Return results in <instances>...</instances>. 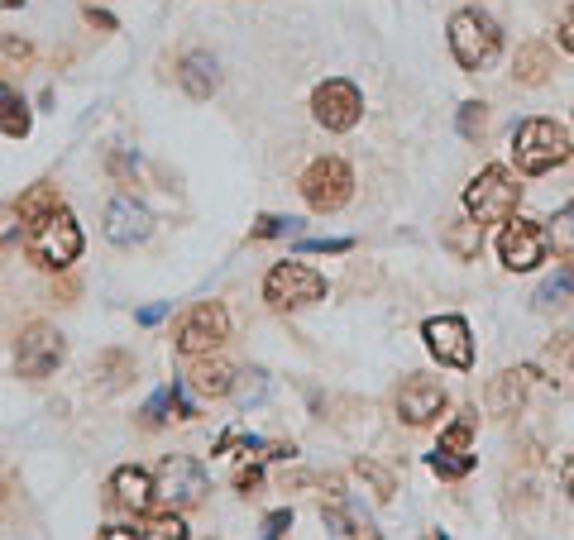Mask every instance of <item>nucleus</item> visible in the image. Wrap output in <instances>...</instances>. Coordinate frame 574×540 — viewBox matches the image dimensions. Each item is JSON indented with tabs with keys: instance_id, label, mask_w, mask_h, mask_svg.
<instances>
[{
	"instance_id": "f257e3e1",
	"label": "nucleus",
	"mask_w": 574,
	"mask_h": 540,
	"mask_svg": "<svg viewBox=\"0 0 574 540\" xmlns=\"http://www.w3.org/2000/svg\"><path fill=\"white\" fill-rule=\"evenodd\" d=\"M24 249H29V259L39 268L63 273L67 263H77V254H82V225H77V216L67 206H53L44 220L24 225Z\"/></svg>"
},
{
	"instance_id": "f03ea898",
	"label": "nucleus",
	"mask_w": 574,
	"mask_h": 540,
	"mask_svg": "<svg viewBox=\"0 0 574 540\" xmlns=\"http://www.w3.org/2000/svg\"><path fill=\"white\" fill-rule=\"evenodd\" d=\"M570 134L560 130L555 120H522L517 130H512V163H517V173L527 177H546L551 168H565L570 163Z\"/></svg>"
},
{
	"instance_id": "7ed1b4c3",
	"label": "nucleus",
	"mask_w": 574,
	"mask_h": 540,
	"mask_svg": "<svg viewBox=\"0 0 574 540\" xmlns=\"http://www.w3.org/2000/svg\"><path fill=\"white\" fill-rule=\"evenodd\" d=\"M450 53H455V63L464 72H484V67L498 63V53H503V29L493 15L484 10H460L455 20H450Z\"/></svg>"
},
{
	"instance_id": "20e7f679",
	"label": "nucleus",
	"mask_w": 574,
	"mask_h": 540,
	"mask_svg": "<svg viewBox=\"0 0 574 540\" xmlns=\"http://www.w3.org/2000/svg\"><path fill=\"white\" fill-rule=\"evenodd\" d=\"M517 201H522V187H517V177L503 163L484 168L464 187V211H469V220H479V225H498V220L517 216Z\"/></svg>"
},
{
	"instance_id": "39448f33",
	"label": "nucleus",
	"mask_w": 574,
	"mask_h": 540,
	"mask_svg": "<svg viewBox=\"0 0 574 540\" xmlns=\"http://www.w3.org/2000/svg\"><path fill=\"white\" fill-rule=\"evenodd\" d=\"M206 493H211V474H206V464H201V459H192V454H168V459L158 464L154 497L163 502V507L187 512V507L206 502Z\"/></svg>"
},
{
	"instance_id": "423d86ee",
	"label": "nucleus",
	"mask_w": 574,
	"mask_h": 540,
	"mask_svg": "<svg viewBox=\"0 0 574 540\" xmlns=\"http://www.w3.org/2000/svg\"><path fill=\"white\" fill-rule=\"evenodd\" d=\"M230 340V311L221 302H197L173 330V349L182 359H201Z\"/></svg>"
},
{
	"instance_id": "0eeeda50",
	"label": "nucleus",
	"mask_w": 574,
	"mask_h": 540,
	"mask_svg": "<svg viewBox=\"0 0 574 540\" xmlns=\"http://www.w3.org/2000/svg\"><path fill=\"white\" fill-rule=\"evenodd\" d=\"M326 297V278L307 268V263H273L264 278V302L273 311H297V306H311Z\"/></svg>"
},
{
	"instance_id": "6e6552de",
	"label": "nucleus",
	"mask_w": 574,
	"mask_h": 540,
	"mask_svg": "<svg viewBox=\"0 0 574 540\" xmlns=\"http://www.w3.org/2000/svg\"><path fill=\"white\" fill-rule=\"evenodd\" d=\"M302 196H307L311 211H321V216H335L340 206H350L354 196V173L345 158H316L307 173H302Z\"/></svg>"
},
{
	"instance_id": "1a4fd4ad",
	"label": "nucleus",
	"mask_w": 574,
	"mask_h": 540,
	"mask_svg": "<svg viewBox=\"0 0 574 540\" xmlns=\"http://www.w3.org/2000/svg\"><path fill=\"white\" fill-rule=\"evenodd\" d=\"M63 359H67L63 330H58V325L34 321L20 335V349H15V373L39 383V378H48V373H58V368H63Z\"/></svg>"
},
{
	"instance_id": "9d476101",
	"label": "nucleus",
	"mask_w": 574,
	"mask_h": 540,
	"mask_svg": "<svg viewBox=\"0 0 574 540\" xmlns=\"http://www.w3.org/2000/svg\"><path fill=\"white\" fill-rule=\"evenodd\" d=\"M311 115H316V125H326L331 134H345L359 125L364 96H359V87L345 82V77H326L321 87L311 91Z\"/></svg>"
},
{
	"instance_id": "9b49d317",
	"label": "nucleus",
	"mask_w": 574,
	"mask_h": 540,
	"mask_svg": "<svg viewBox=\"0 0 574 540\" xmlns=\"http://www.w3.org/2000/svg\"><path fill=\"white\" fill-rule=\"evenodd\" d=\"M498 259H503L508 273H531V268H541V259H546V230H541L536 220L508 216L503 235H498Z\"/></svg>"
},
{
	"instance_id": "f8f14e48",
	"label": "nucleus",
	"mask_w": 574,
	"mask_h": 540,
	"mask_svg": "<svg viewBox=\"0 0 574 540\" xmlns=\"http://www.w3.org/2000/svg\"><path fill=\"white\" fill-rule=\"evenodd\" d=\"M421 340L431 349V359H441L445 368H474V340L464 316H431L421 325Z\"/></svg>"
},
{
	"instance_id": "ddd939ff",
	"label": "nucleus",
	"mask_w": 574,
	"mask_h": 540,
	"mask_svg": "<svg viewBox=\"0 0 574 540\" xmlns=\"http://www.w3.org/2000/svg\"><path fill=\"white\" fill-rule=\"evenodd\" d=\"M149 235H154V216H149L144 201H134V196H115L111 206H106V239H111V244L134 249V244H144Z\"/></svg>"
},
{
	"instance_id": "4468645a",
	"label": "nucleus",
	"mask_w": 574,
	"mask_h": 540,
	"mask_svg": "<svg viewBox=\"0 0 574 540\" xmlns=\"http://www.w3.org/2000/svg\"><path fill=\"white\" fill-rule=\"evenodd\" d=\"M445 402H450V397H445V388L436 383V378L412 373L398 392V416L407 421V426H431V421L445 411Z\"/></svg>"
},
{
	"instance_id": "2eb2a0df",
	"label": "nucleus",
	"mask_w": 574,
	"mask_h": 540,
	"mask_svg": "<svg viewBox=\"0 0 574 540\" xmlns=\"http://www.w3.org/2000/svg\"><path fill=\"white\" fill-rule=\"evenodd\" d=\"M111 493H115L120 507H130L134 517H139V512L154 507V474L139 469V464H125V469H115L111 474Z\"/></svg>"
},
{
	"instance_id": "dca6fc26",
	"label": "nucleus",
	"mask_w": 574,
	"mask_h": 540,
	"mask_svg": "<svg viewBox=\"0 0 574 540\" xmlns=\"http://www.w3.org/2000/svg\"><path fill=\"white\" fill-rule=\"evenodd\" d=\"M527 388H531V368H508L488 383V411L493 416H517L522 402H527Z\"/></svg>"
},
{
	"instance_id": "f3484780",
	"label": "nucleus",
	"mask_w": 574,
	"mask_h": 540,
	"mask_svg": "<svg viewBox=\"0 0 574 540\" xmlns=\"http://www.w3.org/2000/svg\"><path fill=\"white\" fill-rule=\"evenodd\" d=\"M177 82L187 87V96H197V101H206L211 91L221 87V63L211 58V53H187L182 63H177Z\"/></svg>"
},
{
	"instance_id": "a211bd4d",
	"label": "nucleus",
	"mask_w": 574,
	"mask_h": 540,
	"mask_svg": "<svg viewBox=\"0 0 574 540\" xmlns=\"http://www.w3.org/2000/svg\"><path fill=\"white\" fill-rule=\"evenodd\" d=\"M230 383H235V368L225 364V359H206V354H201V364L187 373V388L197 392V397H225Z\"/></svg>"
},
{
	"instance_id": "6ab92c4d",
	"label": "nucleus",
	"mask_w": 574,
	"mask_h": 540,
	"mask_svg": "<svg viewBox=\"0 0 574 540\" xmlns=\"http://www.w3.org/2000/svg\"><path fill=\"white\" fill-rule=\"evenodd\" d=\"M0 130L10 139H29V130H34V110H29V101L15 87L0 91Z\"/></svg>"
},
{
	"instance_id": "aec40b11",
	"label": "nucleus",
	"mask_w": 574,
	"mask_h": 540,
	"mask_svg": "<svg viewBox=\"0 0 574 540\" xmlns=\"http://www.w3.org/2000/svg\"><path fill=\"white\" fill-rule=\"evenodd\" d=\"M168 411H173L177 421H192V416H197V402H187V397H182V388H163V392H154V397H149V407H144V421H149V426H158V421H168Z\"/></svg>"
},
{
	"instance_id": "412c9836",
	"label": "nucleus",
	"mask_w": 574,
	"mask_h": 540,
	"mask_svg": "<svg viewBox=\"0 0 574 540\" xmlns=\"http://www.w3.org/2000/svg\"><path fill=\"white\" fill-rule=\"evenodd\" d=\"M268 392H273V378H268L264 368H244V373H235V383H230V397H235L244 411L259 407Z\"/></svg>"
},
{
	"instance_id": "4be33fe9",
	"label": "nucleus",
	"mask_w": 574,
	"mask_h": 540,
	"mask_svg": "<svg viewBox=\"0 0 574 540\" xmlns=\"http://www.w3.org/2000/svg\"><path fill=\"white\" fill-rule=\"evenodd\" d=\"M474 464H479V459L469 450H431L426 454V469L436 478H469L474 474Z\"/></svg>"
},
{
	"instance_id": "5701e85b",
	"label": "nucleus",
	"mask_w": 574,
	"mask_h": 540,
	"mask_svg": "<svg viewBox=\"0 0 574 540\" xmlns=\"http://www.w3.org/2000/svg\"><path fill=\"white\" fill-rule=\"evenodd\" d=\"M139 536H144V540H182V536H192V531H187V526H182V517L168 507V512H158V517L139 521Z\"/></svg>"
},
{
	"instance_id": "b1692460",
	"label": "nucleus",
	"mask_w": 574,
	"mask_h": 540,
	"mask_svg": "<svg viewBox=\"0 0 574 540\" xmlns=\"http://www.w3.org/2000/svg\"><path fill=\"white\" fill-rule=\"evenodd\" d=\"M445 244H450L460 259H474V254H479V244H484L479 220H460V225H450V230H445Z\"/></svg>"
},
{
	"instance_id": "393cba45",
	"label": "nucleus",
	"mask_w": 574,
	"mask_h": 540,
	"mask_svg": "<svg viewBox=\"0 0 574 540\" xmlns=\"http://www.w3.org/2000/svg\"><path fill=\"white\" fill-rule=\"evenodd\" d=\"M53 206H63V201H58V192H53V187H34V192H29L20 206H15V216H20V225H34V220H44Z\"/></svg>"
},
{
	"instance_id": "a878e982",
	"label": "nucleus",
	"mask_w": 574,
	"mask_h": 540,
	"mask_svg": "<svg viewBox=\"0 0 574 540\" xmlns=\"http://www.w3.org/2000/svg\"><path fill=\"white\" fill-rule=\"evenodd\" d=\"M546 244H551L555 254H574V201L555 211L551 230H546Z\"/></svg>"
},
{
	"instance_id": "bb28decb",
	"label": "nucleus",
	"mask_w": 574,
	"mask_h": 540,
	"mask_svg": "<svg viewBox=\"0 0 574 540\" xmlns=\"http://www.w3.org/2000/svg\"><path fill=\"white\" fill-rule=\"evenodd\" d=\"M517 82H527V87H541L546 82V48L531 44L517 53Z\"/></svg>"
},
{
	"instance_id": "cd10ccee",
	"label": "nucleus",
	"mask_w": 574,
	"mask_h": 540,
	"mask_svg": "<svg viewBox=\"0 0 574 540\" xmlns=\"http://www.w3.org/2000/svg\"><path fill=\"white\" fill-rule=\"evenodd\" d=\"M474 431H479V416H474V411H460V416H455V426L441 435V445H436V450H469Z\"/></svg>"
},
{
	"instance_id": "c85d7f7f",
	"label": "nucleus",
	"mask_w": 574,
	"mask_h": 540,
	"mask_svg": "<svg viewBox=\"0 0 574 540\" xmlns=\"http://www.w3.org/2000/svg\"><path fill=\"white\" fill-rule=\"evenodd\" d=\"M570 292H574V268H560L555 278H546V282H541V292H536V302H541V306H560V302H565V297H570Z\"/></svg>"
},
{
	"instance_id": "c756f323",
	"label": "nucleus",
	"mask_w": 574,
	"mask_h": 540,
	"mask_svg": "<svg viewBox=\"0 0 574 540\" xmlns=\"http://www.w3.org/2000/svg\"><path fill=\"white\" fill-rule=\"evenodd\" d=\"M302 230V220H292V216H264L249 235L254 239H283V235H297Z\"/></svg>"
},
{
	"instance_id": "7c9ffc66",
	"label": "nucleus",
	"mask_w": 574,
	"mask_h": 540,
	"mask_svg": "<svg viewBox=\"0 0 574 540\" xmlns=\"http://www.w3.org/2000/svg\"><path fill=\"white\" fill-rule=\"evenodd\" d=\"M484 125H488V106H484V101H464V110H460V134H464V139H479Z\"/></svg>"
},
{
	"instance_id": "2f4dec72",
	"label": "nucleus",
	"mask_w": 574,
	"mask_h": 540,
	"mask_svg": "<svg viewBox=\"0 0 574 540\" xmlns=\"http://www.w3.org/2000/svg\"><path fill=\"white\" fill-rule=\"evenodd\" d=\"M359 474H364L369 483H374L383 502H388V497H393V488H398V483H393V474H388L383 464H374V459H359Z\"/></svg>"
},
{
	"instance_id": "473e14b6",
	"label": "nucleus",
	"mask_w": 574,
	"mask_h": 540,
	"mask_svg": "<svg viewBox=\"0 0 574 540\" xmlns=\"http://www.w3.org/2000/svg\"><path fill=\"white\" fill-rule=\"evenodd\" d=\"M297 249H302V254H350L354 239H302Z\"/></svg>"
},
{
	"instance_id": "72a5a7b5",
	"label": "nucleus",
	"mask_w": 574,
	"mask_h": 540,
	"mask_svg": "<svg viewBox=\"0 0 574 540\" xmlns=\"http://www.w3.org/2000/svg\"><path fill=\"white\" fill-rule=\"evenodd\" d=\"M287 531H292V507H278V512H268L264 517V531H259V536L278 540V536H287Z\"/></svg>"
},
{
	"instance_id": "f704fd0d",
	"label": "nucleus",
	"mask_w": 574,
	"mask_h": 540,
	"mask_svg": "<svg viewBox=\"0 0 574 540\" xmlns=\"http://www.w3.org/2000/svg\"><path fill=\"white\" fill-rule=\"evenodd\" d=\"M259 469H254V464H249V469H240V474H235V488H240V493H254V488H259Z\"/></svg>"
},
{
	"instance_id": "c9c22d12",
	"label": "nucleus",
	"mask_w": 574,
	"mask_h": 540,
	"mask_svg": "<svg viewBox=\"0 0 574 540\" xmlns=\"http://www.w3.org/2000/svg\"><path fill=\"white\" fill-rule=\"evenodd\" d=\"M168 311H173V306H168V302L144 306V311H139V325H158V321H163V316H168Z\"/></svg>"
},
{
	"instance_id": "e433bc0d",
	"label": "nucleus",
	"mask_w": 574,
	"mask_h": 540,
	"mask_svg": "<svg viewBox=\"0 0 574 540\" xmlns=\"http://www.w3.org/2000/svg\"><path fill=\"white\" fill-rule=\"evenodd\" d=\"M555 39H560V48H565V53H574V10L560 20V34H555Z\"/></svg>"
},
{
	"instance_id": "4c0bfd02",
	"label": "nucleus",
	"mask_w": 574,
	"mask_h": 540,
	"mask_svg": "<svg viewBox=\"0 0 574 540\" xmlns=\"http://www.w3.org/2000/svg\"><path fill=\"white\" fill-rule=\"evenodd\" d=\"M139 536V526H106L101 531V540H134Z\"/></svg>"
},
{
	"instance_id": "58836bf2",
	"label": "nucleus",
	"mask_w": 574,
	"mask_h": 540,
	"mask_svg": "<svg viewBox=\"0 0 574 540\" xmlns=\"http://www.w3.org/2000/svg\"><path fill=\"white\" fill-rule=\"evenodd\" d=\"M560 478H565V493L574 497V454H570V459H565V469H560Z\"/></svg>"
},
{
	"instance_id": "ea45409f",
	"label": "nucleus",
	"mask_w": 574,
	"mask_h": 540,
	"mask_svg": "<svg viewBox=\"0 0 574 540\" xmlns=\"http://www.w3.org/2000/svg\"><path fill=\"white\" fill-rule=\"evenodd\" d=\"M87 20H91V24H101V29H115V20L106 15V10H87Z\"/></svg>"
},
{
	"instance_id": "a19ab883",
	"label": "nucleus",
	"mask_w": 574,
	"mask_h": 540,
	"mask_svg": "<svg viewBox=\"0 0 574 540\" xmlns=\"http://www.w3.org/2000/svg\"><path fill=\"white\" fill-rule=\"evenodd\" d=\"M24 0H0V10H20Z\"/></svg>"
}]
</instances>
